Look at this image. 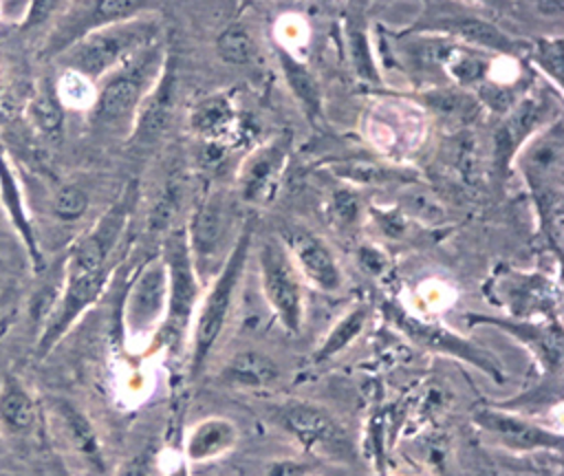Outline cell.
Masks as SVG:
<instances>
[{
    "label": "cell",
    "instance_id": "obj_7",
    "mask_svg": "<svg viewBox=\"0 0 564 476\" xmlns=\"http://www.w3.org/2000/svg\"><path fill=\"white\" fill-rule=\"evenodd\" d=\"M231 212L234 205L227 194L214 190L205 194V198L192 214L189 227H185L192 264L200 284H205L220 271L236 242L229 240Z\"/></svg>",
    "mask_w": 564,
    "mask_h": 476
},
{
    "label": "cell",
    "instance_id": "obj_33",
    "mask_svg": "<svg viewBox=\"0 0 564 476\" xmlns=\"http://www.w3.org/2000/svg\"><path fill=\"white\" fill-rule=\"evenodd\" d=\"M156 461L154 445H143L137 452H132L128 458H123L115 472V476H152Z\"/></svg>",
    "mask_w": 564,
    "mask_h": 476
},
{
    "label": "cell",
    "instance_id": "obj_34",
    "mask_svg": "<svg viewBox=\"0 0 564 476\" xmlns=\"http://www.w3.org/2000/svg\"><path fill=\"white\" fill-rule=\"evenodd\" d=\"M62 4L64 2H31V4H26L24 15H22V26L37 29L42 24H51L53 18L57 15V11L62 9Z\"/></svg>",
    "mask_w": 564,
    "mask_h": 476
},
{
    "label": "cell",
    "instance_id": "obj_31",
    "mask_svg": "<svg viewBox=\"0 0 564 476\" xmlns=\"http://www.w3.org/2000/svg\"><path fill=\"white\" fill-rule=\"evenodd\" d=\"M447 68L458 79V84L467 86V84H474V82L482 79V75L487 71V62L476 51H458V48H454L447 55Z\"/></svg>",
    "mask_w": 564,
    "mask_h": 476
},
{
    "label": "cell",
    "instance_id": "obj_37",
    "mask_svg": "<svg viewBox=\"0 0 564 476\" xmlns=\"http://www.w3.org/2000/svg\"><path fill=\"white\" fill-rule=\"evenodd\" d=\"M170 476H189V465L181 458V461H178V465L170 472Z\"/></svg>",
    "mask_w": 564,
    "mask_h": 476
},
{
    "label": "cell",
    "instance_id": "obj_14",
    "mask_svg": "<svg viewBox=\"0 0 564 476\" xmlns=\"http://www.w3.org/2000/svg\"><path fill=\"white\" fill-rule=\"evenodd\" d=\"M416 31H432V33H447L467 46L494 51L500 55H516L520 53V44L507 35L500 26L478 15H434L430 22H416Z\"/></svg>",
    "mask_w": 564,
    "mask_h": 476
},
{
    "label": "cell",
    "instance_id": "obj_4",
    "mask_svg": "<svg viewBox=\"0 0 564 476\" xmlns=\"http://www.w3.org/2000/svg\"><path fill=\"white\" fill-rule=\"evenodd\" d=\"M159 40V20L152 18V13H143L93 31L68 51H64L55 62L84 82L97 84L112 68L123 64L134 53L156 44Z\"/></svg>",
    "mask_w": 564,
    "mask_h": 476
},
{
    "label": "cell",
    "instance_id": "obj_15",
    "mask_svg": "<svg viewBox=\"0 0 564 476\" xmlns=\"http://www.w3.org/2000/svg\"><path fill=\"white\" fill-rule=\"evenodd\" d=\"M174 104H176V66H174L172 55L167 53L156 84L152 86V90L148 93V97L143 99V104L137 112V121L130 132V141H134V143L156 141L170 126Z\"/></svg>",
    "mask_w": 564,
    "mask_h": 476
},
{
    "label": "cell",
    "instance_id": "obj_23",
    "mask_svg": "<svg viewBox=\"0 0 564 476\" xmlns=\"http://www.w3.org/2000/svg\"><path fill=\"white\" fill-rule=\"evenodd\" d=\"M286 159V143L280 139L260 148L256 154L247 159L240 174V194L245 201L256 203L264 201L267 194H271L273 183L278 181V174L282 172Z\"/></svg>",
    "mask_w": 564,
    "mask_h": 476
},
{
    "label": "cell",
    "instance_id": "obj_10",
    "mask_svg": "<svg viewBox=\"0 0 564 476\" xmlns=\"http://www.w3.org/2000/svg\"><path fill=\"white\" fill-rule=\"evenodd\" d=\"M386 317L401 331L405 333L414 344L434 350V353H443L456 359H463L471 366H476L478 370H482L485 375H489L496 381H502V366L498 364V359L494 355H489L485 348H480L478 344H474L471 339H465L460 335H456L454 331L441 326V324H427L416 320L412 313L403 311L397 304H386L383 306Z\"/></svg>",
    "mask_w": 564,
    "mask_h": 476
},
{
    "label": "cell",
    "instance_id": "obj_18",
    "mask_svg": "<svg viewBox=\"0 0 564 476\" xmlns=\"http://www.w3.org/2000/svg\"><path fill=\"white\" fill-rule=\"evenodd\" d=\"M240 441V432L231 419L205 416L185 436L183 461L200 465L229 454Z\"/></svg>",
    "mask_w": 564,
    "mask_h": 476
},
{
    "label": "cell",
    "instance_id": "obj_6",
    "mask_svg": "<svg viewBox=\"0 0 564 476\" xmlns=\"http://www.w3.org/2000/svg\"><path fill=\"white\" fill-rule=\"evenodd\" d=\"M154 7L134 0H82L64 2L53 18L42 44V60H57L82 37L108 24L150 13Z\"/></svg>",
    "mask_w": 564,
    "mask_h": 476
},
{
    "label": "cell",
    "instance_id": "obj_8",
    "mask_svg": "<svg viewBox=\"0 0 564 476\" xmlns=\"http://www.w3.org/2000/svg\"><path fill=\"white\" fill-rule=\"evenodd\" d=\"M273 414L278 425L306 452L330 461H355V447L348 432L326 408L311 401L289 399L278 403Z\"/></svg>",
    "mask_w": 564,
    "mask_h": 476
},
{
    "label": "cell",
    "instance_id": "obj_5",
    "mask_svg": "<svg viewBox=\"0 0 564 476\" xmlns=\"http://www.w3.org/2000/svg\"><path fill=\"white\" fill-rule=\"evenodd\" d=\"M161 260L167 275V300L163 322L154 333V344L167 348L172 355H178L187 342L192 317L200 300V280L192 264L185 227L170 229L163 240Z\"/></svg>",
    "mask_w": 564,
    "mask_h": 476
},
{
    "label": "cell",
    "instance_id": "obj_22",
    "mask_svg": "<svg viewBox=\"0 0 564 476\" xmlns=\"http://www.w3.org/2000/svg\"><path fill=\"white\" fill-rule=\"evenodd\" d=\"M280 375L282 370L269 353L258 348H242L223 366L220 381L245 390H262L271 388Z\"/></svg>",
    "mask_w": 564,
    "mask_h": 476
},
{
    "label": "cell",
    "instance_id": "obj_25",
    "mask_svg": "<svg viewBox=\"0 0 564 476\" xmlns=\"http://www.w3.org/2000/svg\"><path fill=\"white\" fill-rule=\"evenodd\" d=\"M370 317V306L366 302H357L352 304L341 317L339 322L328 331V335L324 337V342L319 344V348H315L311 361L313 364H326L333 357H337L344 348H348L364 331L366 322Z\"/></svg>",
    "mask_w": 564,
    "mask_h": 476
},
{
    "label": "cell",
    "instance_id": "obj_19",
    "mask_svg": "<svg viewBox=\"0 0 564 476\" xmlns=\"http://www.w3.org/2000/svg\"><path fill=\"white\" fill-rule=\"evenodd\" d=\"M546 106L549 99L529 97L509 110V117L498 134V154L502 161H509L533 134L560 119L557 115H551Z\"/></svg>",
    "mask_w": 564,
    "mask_h": 476
},
{
    "label": "cell",
    "instance_id": "obj_30",
    "mask_svg": "<svg viewBox=\"0 0 564 476\" xmlns=\"http://www.w3.org/2000/svg\"><path fill=\"white\" fill-rule=\"evenodd\" d=\"M86 209H88V194L79 185L66 183L53 194V214L64 223H73L82 218Z\"/></svg>",
    "mask_w": 564,
    "mask_h": 476
},
{
    "label": "cell",
    "instance_id": "obj_17",
    "mask_svg": "<svg viewBox=\"0 0 564 476\" xmlns=\"http://www.w3.org/2000/svg\"><path fill=\"white\" fill-rule=\"evenodd\" d=\"M0 203L4 207V214H7L9 223L13 225V229L18 231V236L24 245V251H26V258H29L33 271H42L44 269V256H42V249H40V240H37V234L33 229L31 216L26 212L15 172H13V167H11L2 148H0Z\"/></svg>",
    "mask_w": 564,
    "mask_h": 476
},
{
    "label": "cell",
    "instance_id": "obj_2",
    "mask_svg": "<svg viewBox=\"0 0 564 476\" xmlns=\"http://www.w3.org/2000/svg\"><path fill=\"white\" fill-rule=\"evenodd\" d=\"M256 236V218H247L240 225V231L236 236V242L220 267V271L212 278V286L205 293L203 302L196 311L194 322V335H192V355H189V377L198 379L203 368L207 366L227 322L231 315V309L236 304V295L240 289L242 273L249 262V253L253 247Z\"/></svg>",
    "mask_w": 564,
    "mask_h": 476
},
{
    "label": "cell",
    "instance_id": "obj_32",
    "mask_svg": "<svg viewBox=\"0 0 564 476\" xmlns=\"http://www.w3.org/2000/svg\"><path fill=\"white\" fill-rule=\"evenodd\" d=\"M337 174H341L344 178L350 181H359V183H399L403 181V172L390 170V167H381L372 161H355V163H344L341 167L335 170Z\"/></svg>",
    "mask_w": 564,
    "mask_h": 476
},
{
    "label": "cell",
    "instance_id": "obj_3",
    "mask_svg": "<svg viewBox=\"0 0 564 476\" xmlns=\"http://www.w3.org/2000/svg\"><path fill=\"white\" fill-rule=\"evenodd\" d=\"M518 167L533 196L540 229L549 247L560 251L564 192V134L560 119L542 128L520 148Z\"/></svg>",
    "mask_w": 564,
    "mask_h": 476
},
{
    "label": "cell",
    "instance_id": "obj_1",
    "mask_svg": "<svg viewBox=\"0 0 564 476\" xmlns=\"http://www.w3.org/2000/svg\"><path fill=\"white\" fill-rule=\"evenodd\" d=\"M165 55L163 44L156 42L101 77L90 104L93 126L110 134L130 137L137 112L163 71Z\"/></svg>",
    "mask_w": 564,
    "mask_h": 476
},
{
    "label": "cell",
    "instance_id": "obj_16",
    "mask_svg": "<svg viewBox=\"0 0 564 476\" xmlns=\"http://www.w3.org/2000/svg\"><path fill=\"white\" fill-rule=\"evenodd\" d=\"M469 324H491L496 328L509 331L516 339H520L535 359L544 366V370L557 375L562 368V331L555 322H509L505 317L489 315H469Z\"/></svg>",
    "mask_w": 564,
    "mask_h": 476
},
{
    "label": "cell",
    "instance_id": "obj_9",
    "mask_svg": "<svg viewBox=\"0 0 564 476\" xmlns=\"http://www.w3.org/2000/svg\"><path fill=\"white\" fill-rule=\"evenodd\" d=\"M258 271L262 295L278 322L286 333H300L304 322L302 275L278 236H269L258 245Z\"/></svg>",
    "mask_w": 564,
    "mask_h": 476
},
{
    "label": "cell",
    "instance_id": "obj_29",
    "mask_svg": "<svg viewBox=\"0 0 564 476\" xmlns=\"http://www.w3.org/2000/svg\"><path fill=\"white\" fill-rule=\"evenodd\" d=\"M231 117V110L227 106L225 99L220 97H214V99H207L198 106V110L194 112L192 117V126L200 132V134H207V137H216L220 132L227 130V121Z\"/></svg>",
    "mask_w": 564,
    "mask_h": 476
},
{
    "label": "cell",
    "instance_id": "obj_21",
    "mask_svg": "<svg viewBox=\"0 0 564 476\" xmlns=\"http://www.w3.org/2000/svg\"><path fill=\"white\" fill-rule=\"evenodd\" d=\"M51 410L64 441L75 450V454L88 467L101 469V443L93 421L68 399H53Z\"/></svg>",
    "mask_w": 564,
    "mask_h": 476
},
{
    "label": "cell",
    "instance_id": "obj_13",
    "mask_svg": "<svg viewBox=\"0 0 564 476\" xmlns=\"http://www.w3.org/2000/svg\"><path fill=\"white\" fill-rule=\"evenodd\" d=\"M476 428L496 445L511 452H560L562 434L535 421H529L505 408H478L474 412Z\"/></svg>",
    "mask_w": 564,
    "mask_h": 476
},
{
    "label": "cell",
    "instance_id": "obj_35",
    "mask_svg": "<svg viewBox=\"0 0 564 476\" xmlns=\"http://www.w3.org/2000/svg\"><path fill=\"white\" fill-rule=\"evenodd\" d=\"M350 48H352V62L357 66V73L368 77V79H377V71L370 62V55H368V44H366V37H364V31L359 29H352L350 33Z\"/></svg>",
    "mask_w": 564,
    "mask_h": 476
},
{
    "label": "cell",
    "instance_id": "obj_26",
    "mask_svg": "<svg viewBox=\"0 0 564 476\" xmlns=\"http://www.w3.org/2000/svg\"><path fill=\"white\" fill-rule=\"evenodd\" d=\"M31 119L46 137H57L64 121V106L53 82H42L31 101Z\"/></svg>",
    "mask_w": 564,
    "mask_h": 476
},
{
    "label": "cell",
    "instance_id": "obj_12",
    "mask_svg": "<svg viewBox=\"0 0 564 476\" xmlns=\"http://www.w3.org/2000/svg\"><path fill=\"white\" fill-rule=\"evenodd\" d=\"M167 275L161 256L148 260L123 300V326L130 337L154 335L165 315Z\"/></svg>",
    "mask_w": 564,
    "mask_h": 476
},
{
    "label": "cell",
    "instance_id": "obj_27",
    "mask_svg": "<svg viewBox=\"0 0 564 476\" xmlns=\"http://www.w3.org/2000/svg\"><path fill=\"white\" fill-rule=\"evenodd\" d=\"M216 51L227 64H251L256 60L258 46L251 31L242 24H229L216 40Z\"/></svg>",
    "mask_w": 564,
    "mask_h": 476
},
{
    "label": "cell",
    "instance_id": "obj_36",
    "mask_svg": "<svg viewBox=\"0 0 564 476\" xmlns=\"http://www.w3.org/2000/svg\"><path fill=\"white\" fill-rule=\"evenodd\" d=\"M313 465L302 458H278L271 461L264 476H311Z\"/></svg>",
    "mask_w": 564,
    "mask_h": 476
},
{
    "label": "cell",
    "instance_id": "obj_24",
    "mask_svg": "<svg viewBox=\"0 0 564 476\" xmlns=\"http://www.w3.org/2000/svg\"><path fill=\"white\" fill-rule=\"evenodd\" d=\"M278 62L282 68V75L286 79V86L291 88L293 97L297 99V104L302 106L304 115L315 121L322 112V90H319V82L315 79V75L306 68V64H302L300 60H295L286 48H278Z\"/></svg>",
    "mask_w": 564,
    "mask_h": 476
},
{
    "label": "cell",
    "instance_id": "obj_11",
    "mask_svg": "<svg viewBox=\"0 0 564 476\" xmlns=\"http://www.w3.org/2000/svg\"><path fill=\"white\" fill-rule=\"evenodd\" d=\"M280 242L284 245L302 280H306L313 289L322 293L341 291L344 286L341 267L333 249L319 234L302 225H291V227H284V231L280 234Z\"/></svg>",
    "mask_w": 564,
    "mask_h": 476
},
{
    "label": "cell",
    "instance_id": "obj_20",
    "mask_svg": "<svg viewBox=\"0 0 564 476\" xmlns=\"http://www.w3.org/2000/svg\"><path fill=\"white\" fill-rule=\"evenodd\" d=\"M40 408L31 390L15 375H4L0 383V432L24 439L37 428Z\"/></svg>",
    "mask_w": 564,
    "mask_h": 476
},
{
    "label": "cell",
    "instance_id": "obj_28",
    "mask_svg": "<svg viewBox=\"0 0 564 476\" xmlns=\"http://www.w3.org/2000/svg\"><path fill=\"white\" fill-rule=\"evenodd\" d=\"M562 48H564V40L557 37H540L533 42L531 48V57L535 62V66L551 79L553 88L560 93L562 86Z\"/></svg>",
    "mask_w": 564,
    "mask_h": 476
}]
</instances>
